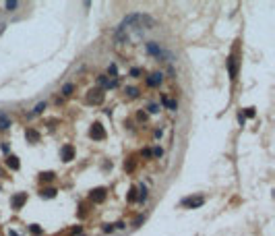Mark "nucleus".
Masks as SVG:
<instances>
[{
	"instance_id": "obj_17",
	"label": "nucleus",
	"mask_w": 275,
	"mask_h": 236,
	"mask_svg": "<svg viewBox=\"0 0 275 236\" xmlns=\"http://www.w3.org/2000/svg\"><path fill=\"white\" fill-rule=\"evenodd\" d=\"M124 93L128 95L131 99H137V97H139V93H141V91H139L137 87H126V89H124Z\"/></svg>"
},
{
	"instance_id": "obj_30",
	"label": "nucleus",
	"mask_w": 275,
	"mask_h": 236,
	"mask_svg": "<svg viewBox=\"0 0 275 236\" xmlns=\"http://www.w3.org/2000/svg\"><path fill=\"white\" fill-rule=\"evenodd\" d=\"M81 232H83V228H81V226H77V228H73V230H70V234H75V236L81 234Z\"/></svg>"
},
{
	"instance_id": "obj_35",
	"label": "nucleus",
	"mask_w": 275,
	"mask_h": 236,
	"mask_svg": "<svg viewBox=\"0 0 275 236\" xmlns=\"http://www.w3.org/2000/svg\"><path fill=\"white\" fill-rule=\"evenodd\" d=\"M114 228H118V230H124V228H126V224H124V222H118Z\"/></svg>"
},
{
	"instance_id": "obj_10",
	"label": "nucleus",
	"mask_w": 275,
	"mask_h": 236,
	"mask_svg": "<svg viewBox=\"0 0 275 236\" xmlns=\"http://www.w3.org/2000/svg\"><path fill=\"white\" fill-rule=\"evenodd\" d=\"M161 104H164V106H166L168 110H172V112H176V110H178V101H174V99H170V97H168L166 93L161 95Z\"/></svg>"
},
{
	"instance_id": "obj_3",
	"label": "nucleus",
	"mask_w": 275,
	"mask_h": 236,
	"mask_svg": "<svg viewBox=\"0 0 275 236\" xmlns=\"http://www.w3.org/2000/svg\"><path fill=\"white\" fill-rule=\"evenodd\" d=\"M60 160L62 162H73L75 160V147L73 145H64L60 149Z\"/></svg>"
},
{
	"instance_id": "obj_13",
	"label": "nucleus",
	"mask_w": 275,
	"mask_h": 236,
	"mask_svg": "<svg viewBox=\"0 0 275 236\" xmlns=\"http://www.w3.org/2000/svg\"><path fill=\"white\" fill-rule=\"evenodd\" d=\"M147 199H149V190H147V187H145V185H141V187H139L137 201H139V203H145Z\"/></svg>"
},
{
	"instance_id": "obj_9",
	"label": "nucleus",
	"mask_w": 275,
	"mask_h": 236,
	"mask_svg": "<svg viewBox=\"0 0 275 236\" xmlns=\"http://www.w3.org/2000/svg\"><path fill=\"white\" fill-rule=\"evenodd\" d=\"M87 101H89V104H101V101H103V93H101V89H91L89 95H87Z\"/></svg>"
},
{
	"instance_id": "obj_25",
	"label": "nucleus",
	"mask_w": 275,
	"mask_h": 236,
	"mask_svg": "<svg viewBox=\"0 0 275 236\" xmlns=\"http://www.w3.org/2000/svg\"><path fill=\"white\" fill-rule=\"evenodd\" d=\"M151 155H153V157H161V155H164V149H161V147H155V149H151Z\"/></svg>"
},
{
	"instance_id": "obj_27",
	"label": "nucleus",
	"mask_w": 275,
	"mask_h": 236,
	"mask_svg": "<svg viewBox=\"0 0 275 236\" xmlns=\"http://www.w3.org/2000/svg\"><path fill=\"white\" fill-rule=\"evenodd\" d=\"M128 201H131V203H133V201H137V190H135V189L128 190Z\"/></svg>"
},
{
	"instance_id": "obj_1",
	"label": "nucleus",
	"mask_w": 275,
	"mask_h": 236,
	"mask_svg": "<svg viewBox=\"0 0 275 236\" xmlns=\"http://www.w3.org/2000/svg\"><path fill=\"white\" fill-rule=\"evenodd\" d=\"M147 52H149L151 56H155L157 60H164V58H168V52H166L164 48L159 46L157 42H149V44H147Z\"/></svg>"
},
{
	"instance_id": "obj_36",
	"label": "nucleus",
	"mask_w": 275,
	"mask_h": 236,
	"mask_svg": "<svg viewBox=\"0 0 275 236\" xmlns=\"http://www.w3.org/2000/svg\"><path fill=\"white\" fill-rule=\"evenodd\" d=\"M143 155H147V157H151V149L147 147V149H143Z\"/></svg>"
},
{
	"instance_id": "obj_32",
	"label": "nucleus",
	"mask_w": 275,
	"mask_h": 236,
	"mask_svg": "<svg viewBox=\"0 0 275 236\" xmlns=\"http://www.w3.org/2000/svg\"><path fill=\"white\" fill-rule=\"evenodd\" d=\"M137 118H139V120H143V122H145V120H147V114H145V112H139V114H137Z\"/></svg>"
},
{
	"instance_id": "obj_4",
	"label": "nucleus",
	"mask_w": 275,
	"mask_h": 236,
	"mask_svg": "<svg viewBox=\"0 0 275 236\" xmlns=\"http://www.w3.org/2000/svg\"><path fill=\"white\" fill-rule=\"evenodd\" d=\"M137 27H147V29H151L153 25H155V21L149 17V15H139L137 12V23H135Z\"/></svg>"
},
{
	"instance_id": "obj_20",
	"label": "nucleus",
	"mask_w": 275,
	"mask_h": 236,
	"mask_svg": "<svg viewBox=\"0 0 275 236\" xmlns=\"http://www.w3.org/2000/svg\"><path fill=\"white\" fill-rule=\"evenodd\" d=\"M97 85H99V87H103V89H108V85H110L108 77H106V75H99V77H97Z\"/></svg>"
},
{
	"instance_id": "obj_12",
	"label": "nucleus",
	"mask_w": 275,
	"mask_h": 236,
	"mask_svg": "<svg viewBox=\"0 0 275 236\" xmlns=\"http://www.w3.org/2000/svg\"><path fill=\"white\" fill-rule=\"evenodd\" d=\"M6 166H8L10 170H19V168H21L19 157H17V155H8V157H6Z\"/></svg>"
},
{
	"instance_id": "obj_23",
	"label": "nucleus",
	"mask_w": 275,
	"mask_h": 236,
	"mask_svg": "<svg viewBox=\"0 0 275 236\" xmlns=\"http://www.w3.org/2000/svg\"><path fill=\"white\" fill-rule=\"evenodd\" d=\"M4 8L6 10H15V8H19V2L17 0H8V2H4Z\"/></svg>"
},
{
	"instance_id": "obj_2",
	"label": "nucleus",
	"mask_w": 275,
	"mask_h": 236,
	"mask_svg": "<svg viewBox=\"0 0 275 236\" xmlns=\"http://www.w3.org/2000/svg\"><path fill=\"white\" fill-rule=\"evenodd\" d=\"M89 135H91L93 141H103V139H106V131H103V126H101L99 122H95V124L91 126Z\"/></svg>"
},
{
	"instance_id": "obj_8",
	"label": "nucleus",
	"mask_w": 275,
	"mask_h": 236,
	"mask_svg": "<svg viewBox=\"0 0 275 236\" xmlns=\"http://www.w3.org/2000/svg\"><path fill=\"white\" fill-rule=\"evenodd\" d=\"M25 201H27V193H19L10 199V205H12V209H21Z\"/></svg>"
},
{
	"instance_id": "obj_33",
	"label": "nucleus",
	"mask_w": 275,
	"mask_h": 236,
	"mask_svg": "<svg viewBox=\"0 0 275 236\" xmlns=\"http://www.w3.org/2000/svg\"><path fill=\"white\" fill-rule=\"evenodd\" d=\"M139 75H141V68H133L131 71V77H139Z\"/></svg>"
},
{
	"instance_id": "obj_21",
	"label": "nucleus",
	"mask_w": 275,
	"mask_h": 236,
	"mask_svg": "<svg viewBox=\"0 0 275 236\" xmlns=\"http://www.w3.org/2000/svg\"><path fill=\"white\" fill-rule=\"evenodd\" d=\"M44 110H46V101H40V104L33 108V112H31V114H33V116H37V114H42Z\"/></svg>"
},
{
	"instance_id": "obj_29",
	"label": "nucleus",
	"mask_w": 275,
	"mask_h": 236,
	"mask_svg": "<svg viewBox=\"0 0 275 236\" xmlns=\"http://www.w3.org/2000/svg\"><path fill=\"white\" fill-rule=\"evenodd\" d=\"M145 222V215H139V218H135V222H133V226H141Z\"/></svg>"
},
{
	"instance_id": "obj_24",
	"label": "nucleus",
	"mask_w": 275,
	"mask_h": 236,
	"mask_svg": "<svg viewBox=\"0 0 275 236\" xmlns=\"http://www.w3.org/2000/svg\"><path fill=\"white\" fill-rule=\"evenodd\" d=\"M147 110H149L151 114H159V110H161V108H159V104H149V108H147Z\"/></svg>"
},
{
	"instance_id": "obj_22",
	"label": "nucleus",
	"mask_w": 275,
	"mask_h": 236,
	"mask_svg": "<svg viewBox=\"0 0 275 236\" xmlns=\"http://www.w3.org/2000/svg\"><path fill=\"white\" fill-rule=\"evenodd\" d=\"M29 232H31V234H35V236H40L42 232H44V228H42V226H37V224H31V226H29Z\"/></svg>"
},
{
	"instance_id": "obj_28",
	"label": "nucleus",
	"mask_w": 275,
	"mask_h": 236,
	"mask_svg": "<svg viewBox=\"0 0 275 236\" xmlns=\"http://www.w3.org/2000/svg\"><path fill=\"white\" fill-rule=\"evenodd\" d=\"M244 116H246V118H254V108H246Z\"/></svg>"
},
{
	"instance_id": "obj_31",
	"label": "nucleus",
	"mask_w": 275,
	"mask_h": 236,
	"mask_svg": "<svg viewBox=\"0 0 275 236\" xmlns=\"http://www.w3.org/2000/svg\"><path fill=\"white\" fill-rule=\"evenodd\" d=\"M103 232H114V226H112V224H106V226H103Z\"/></svg>"
},
{
	"instance_id": "obj_16",
	"label": "nucleus",
	"mask_w": 275,
	"mask_h": 236,
	"mask_svg": "<svg viewBox=\"0 0 275 236\" xmlns=\"http://www.w3.org/2000/svg\"><path fill=\"white\" fill-rule=\"evenodd\" d=\"M8 129H10V118L4 112H0V131H8Z\"/></svg>"
},
{
	"instance_id": "obj_15",
	"label": "nucleus",
	"mask_w": 275,
	"mask_h": 236,
	"mask_svg": "<svg viewBox=\"0 0 275 236\" xmlns=\"http://www.w3.org/2000/svg\"><path fill=\"white\" fill-rule=\"evenodd\" d=\"M56 193H58V190L54 189V187H48V189H42L40 197H42V199H54V197H56Z\"/></svg>"
},
{
	"instance_id": "obj_11",
	"label": "nucleus",
	"mask_w": 275,
	"mask_h": 236,
	"mask_svg": "<svg viewBox=\"0 0 275 236\" xmlns=\"http://www.w3.org/2000/svg\"><path fill=\"white\" fill-rule=\"evenodd\" d=\"M205 203V199L203 197H197V199H192V197H188V199H184L182 205H188V207H201Z\"/></svg>"
},
{
	"instance_id": "obj_5",
	"label": "nucleus",
	"mask_w": 275,
	"mask_h": 236,
	"mask_svg": "<svg viewBox=\"0 0 275 236\" xmlns=\"http://www.w3.org/2000/svg\"><path fill=\"white\" fill-rule=\"evenodd\" d=\"M164 81V73H151L147 77V87H159Z\"/></svg>"
},
{
	"instance_id": "obj_14",
	"label": "nucleus",
	"mask_w": 275,
	"mask_h": 236,
	"mask_svg": "<svg viewBox=\"0 0 275 236\" xmlns=\"http://www.w3.org/2000/svg\"><path fill=\"white\" fill-rule=\"evenodd\" d=\"M25 137H27V141H31V143L40 141V133H37L35 129H27V131H25Z\"/></svg>"
},
{
	"instance_id": "obj_26",
	"label": "nucleus",
	"mask_w": 275,
	"mask_h": 236,
	"mask_svg": "<svg viewBox=\"0 0 275 236\" xmlns=\"http://www.w3.org/2000/svg\"><path fill=\"white\" fill-rule=\"evenodd\" d=\"M108 73H110L112 77H116V75H118V66H116V64H110V66H108Z\"/></svg>"
},
{
	"instance_id": "obj_34",
	"label": "nucleus",
	"mask_w": 275,
	"mask_h": 236,
	"mask_svg": "<svg viewBox=\"0 0 275 236\" xmlns=\"http://www.w3.org/2000/svg\"><path fill=\"white\" fill-rule=\"evenodd\" d=\"M0 147H2V151H4V153H8V151H10V147H8V143H2Z\"/></svg>"
},
{
	"instance_id": "obj_7",
	"label": "nucleus",
	"mask_w": 275,
	"mask_h": 236,
	"mask_svg": "<svg viewBox=\"0 0 275 236\" xmlns=\"http://www.w3.org/2000/svg\"><path fill=\"white\" fill-rule=\"evenodd\" d=\"M106 195H108V193H106V189H103V187H99V189H93L89 197H91L93 203H101V201H106Z\"/></svg>"
},
{
	"instance_id": "obj_18",
	"label": "nucleus",
	"mask_w": 275,
	"mask_h": 236,
	"mask_svg": "<svg viewBox=\"0 0 275 236\" xmlns=\"http://www.w3.org/2000/svg\"><path fill=\"white\" fill-rule=\"evenodd\" d=\"M73 91H75V85H73V83H66V85L62 87V91H60V93L64 95V97H68V95H73Z\"/></svg>"
},
{
	"instance_id": "obj_19",
	"label": "nucleus",
	"mask_w": 275,
	"mask_h": 236,
	"mask_svg": "<svg viewBox=\"0 0 275 236\" xmlns=\"http://www.w3.org/2000/svg\"><path fill=\"white\" fill-rule=\"evenodd\" d=\"M40 178H42L44 182H52V180L56 178V174H54V172H42V174H40Z\"/></svg>"
},
{
	"instance_id": "obj_6",
	"label": "nucleus",
	"mask_w": 275,
	"mask_h": 236,
	"mask_svg": "<svg viewBox=\"0 0 275 236\" xmlns=\"http://www.w3.org/2000/svg\"><path fill=\"white\" fill-rule=\"evenodd\" d=\"M228 73H230V79L236 81V77H238V60H236V56L228 58Z\"/></svg>"
}]
</instances>
